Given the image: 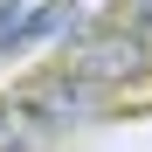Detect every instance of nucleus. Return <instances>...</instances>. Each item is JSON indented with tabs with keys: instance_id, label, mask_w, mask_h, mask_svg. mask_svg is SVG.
Wrapping results in <instances>:
<instances>
[{
	"instance_id": "1",
	"label": "nucleus",
	"mask_w": 152,
	"mask_h": 152,
	"mask_svg": "<svg viewBox=\"0 0 152 152\" xmlns=\"http://www.w3.org/2000/svg\"><path fill=\"white\" fill-rule=\"evenodd\" d=\"M62 69L83 76V83H97V90L118 83V76H138V69H145V35L124 28V21H118V28H83V35L69 42Z\"/></svg>"
},
{
	"instance_id": "2",
	"label": "nucleus",
	"mask_w": 152,
	"mask_h": 152,
	"mask_svg": "<svg viewBox=\"0 0 152 152\" xmlns=\"http://www.w3.org/2000/svg\"><path fill=\"white\" fill-rule=\"evenodd\" d=\"M97 104H104V90L83 83V76H69V69L35 76V83L14 90V111L35 118V124H83V118H97Z\"/></svg>"
},
{
	"instance_id": "3",
	"label": "nucleus",
	"mask_w": 152,
	"mask_h": 152,
	"mask_svg": "<svg viewBox=\"0 0 152 152\" xmlns=\"http://www.w3.org/2000/svg\"><path fill=\"white\" fill-rule=\"evenodd\" d=\"M62 28H76V0H42V7H28L14 21V35L0 42L7 56H21V48H35V42H48V35H62Z\"/></svg>"
},
{
	"instance_id": "4",
	"label": "nucleus",
	"mask_w": 152,
	"mask_h": 152,
	"mask_svg": "<svg viewBox=\"0 0 152 152\" xmlns=\"http://www.w3.org/2000/svg\"><path fill=\"white\" fill-rule=\"evenodd\" d=\"M0 152H42L35 118H21V111H0Z\"/></svg>"
},
{
	"instance_id": "5",
	"label": "nucleus",
	"mask_w": 152,
	"mask_h": 152,
	"mask_svg": "<svg viewBox=\"0 0 152 152\" xmlns=\"http://www.w3.org/2000/svg\"><path fill=\"white\" fill-rule=\"evenodd\" d=\"M132 28H138V35L152 28V0H132Z\"/></svg>"
}]
</instances>
